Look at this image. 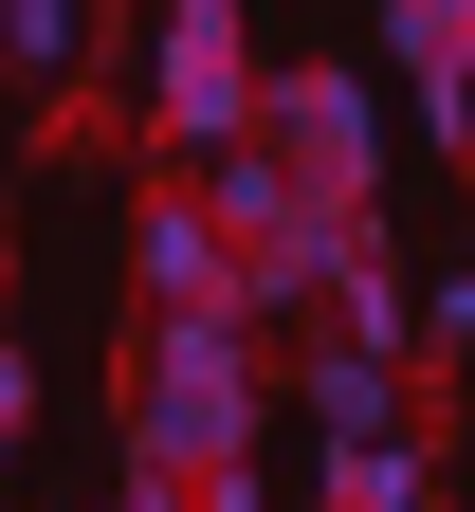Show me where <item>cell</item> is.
<instances>
[{"label": "cell", "instance_id": "cell-6", "mask_svg": "<svg viewBox=\"0 0 475 512\" xmlns=\"http://www.w3.org/2000/svg\"><path fill=\"white\" fill-rule=\"evenodd\" d=\"M384 37H402V74H421V128L475 147V0H384Z\"/></svg>", "mask_w": 475, "mask_h": 512}, {"label": "cell", "instance_id": "cell-1", "mask_svg": "<svg viewBox=\"0 0 475 512\" xmlns=\"http://www.w3.org/2000/svg\"><path fill=\"white\" fill-rule=\"evenodd\" d=\"M256 421H275V348L256 330H128V476L165 494H238Z\"/></svg>", "mask_w": 475, "mask_h": 512}, {"label": "cell", "instance_id": "cell-7", "mask_svg": "<svg viewBox=\"0 0 475 512\" xmlns=\"http://www.w3.org/2000/svg\"><path fill=\"white\" fill-rule=\"evenodd\" d=\"M311 512H439V421H384V439H329Z\"/></svg>", "mask_w": 475, "mask_h": 512}, {"label": "cell", "instance_id": "cell-9", "mask_svg": "<svg viewBox=\"0 0 475 512\" xmlns=\"http://www.w3.org/2000/svg\"><path fill=\"white\" fill-rule=\"evenodd\" d=\"M37 439V366H19V330H0V458Z\"/></svg>", "mask_w": 475, "mask_h": 512}, {"label": "cell", "instance_id": "cell-5", "mask_svg": "<svg viewBox=\"0 0 475 512\" xmlns=\"http://www.w3.org/2000/svg\"><path fill=\"white\" fill-rule=\"evenodd\" d=\"M275 384H293L329 439H384V421H421V366H402V348H348V330H293V348H275Z\"/></svg>", "mask_w": 475, "mask_h": 512}, {"label": "cell", "instance_id": "cell-2", "mask_svg": "<svg viewBox=\"0 0 475 512\" xmlns=\"http://www.w3.org/2000/svg\"><path fill=\"white\" fill-rule=\"evenodd\" d=\"M238 147H275L329 220H384V128H366V92H348V74H256Z\"/></svg>", "mask_w": 475, "mask_h": 512}, {"label": "cell", "instance_id": "cell-3", "mask_svg": "<svg viewBox=\"0 0 475 512\" xmlns=\"http://www.w3.org/2000/svg\"><path fill=\"white\" fill-rule=\"evenodd\" d=\"M128 293H147V330H238V238L201 220L183 165H147V202H128Z\"/></svg>", "mask_w": 475, "mask_h": 512}, {"label": "cell", "instance_id": "cell-4", "mask_svg": "<svg viewBox=\"0 0 475 512\" xmlns=\"http://www.w3.org/2000/svg\"><path fill=\"white\" fill-rule=\"evenodd\" d=\"M238 110H256L238 0H165V55H147V128H165V165H183V147H220Z\"/></svg>", "mask_w": 475, "mask_h": 512}, {"label": "cell", "instance_id": "cell-8", "mask_svg": "<svg viewBox=\"0 0 475 512\" xmlns=\"http://www.w3.org/2000/svg\"><path fill=\"white\" fill-rule=\"evenodd\" d=\"M92 37H110V0H0V74H19L37 110L92 74Z\"/></svg>", "mask_w": 475, "mask_h": 512}]
</instances>
